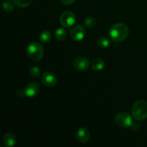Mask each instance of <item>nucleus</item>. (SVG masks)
Here are the masks:
<instances>
[{
    "label": "nucleus",
    "mask_w": 147,
    "mask_h": 147,
    "mask_svg": "<svg viewBox=\"0 0 147 147\" xmlns=\"http://www.w3.org/2000/svg\"><path fill=\"white\" fill-rule=\"evenodd\" d=\"M14 3H11L9 1H6L2 3L3 9L7 12H11L14 10Z\"/></svg>",
    "instance_id": "nucleus-19"
},
{
    "label": "nucleus",
    "mask_w": 147,
    "mask_h": 147,
    "mask_svg": "<svg viewBox=\"0 0 147 147\" xmlns=\"http://www.w3.org/2000/svg\"><path fill=\"white\" fill-rule=\"evenodd\" d=\"M55 39L58 41H63L67 37V32L63 28H58L55 30Z\"/></svg>",
    "instance_id": "nucleus-15"
},
{
    "label": "nucleus",
    "mask_w": 147,
    "mask_h": 147,
    "mask_svg": "<svg viewBox=\"0 0 147 147\" xmlns=\"http://www.w3.org/2000/svg\"><path fill=\"white\" fill-rule=\"evenodd\" d=\"M24 90H25L27 97L33 98L38 94L40 91V86L36 82H32L27 85Z\"/></svg>",
    "instance_id": "nucleus-9"
},
{
    "label": "nucleus",
    "mask_w": 147,
    "mask_h": 147,
    "mask_svg": "<svg viewBox=\"0 0 147 147\" xmlns=\"http://www.w3.org/2000/svg\"><path fill=\"white\" fill-rule=\"evenodd\" d=\"M41 80L42 84L48 88L54 87L57 82L56 76L50 72H45L43 73L41 76Z\"/></svg>",
    "instance_id": "nucleus-7"
},
{
    "label": "nucleus",
    "mask_w": 147,
    "mask_h": 147,
    "mask_svg": "<svg viewBox=\"0 0 147 147\" xmlns=\"http://www.w3.org/2000/svg\"><path fill=\"white\" fill-rule=\"evenodd\" d=\"M131 127L132 130H134V131H138L139 129V126L136 123H132V125L131 126Z\"/></svg>",
    "instance_id": "nucleus-22"
},
{
    "label": "nucleus",
    "mask_w": 147,
    "mask_h": 147,
    "mask_svg": "<svg viewBox=\"0 0 147 147\" xmlns=\"http://www.w3.org/2000/svg\"><path fill=\"white\" fill-rule=\"evenodd\" d=\"M27 54L29 58L33 61H40L42 58L44 54L42 45L37 42L30 43L27 47Z\"/></svg>",
    "instance_id": "nucleus-3"
},
{
    "label": "nucleus",
    "mask_w": 147,
    "mask_h": 147,
    "mask_svg": "<svg viewBox=\"0 0 147 147\" xmlns=\"http://www.w3.org/2000/svg\"><path fill=\"white\" fill-rule=\"evenodd\" d=\"M51 38L52 34L50 33V32L48 31V30H44L40 34V42L42 43H44V44L48 43L51 40Z\"/></svg>",
    "instance_id": "nucleus-14"
},
{
    "label": "nucleus",
    "mask_w": 147,
    "mask_h": 147,
    "mask_svg": "<svg viewBox=\"0 0 147 147\" xmlns=\"http://www.w3.org/2000/svg\"><path fill=\"white\" fill-rule=\"evenodd\" d=\"M115 122L118 126L121 128L131 127L134 123L131 116L126 112L119 113L115 118Z\"/></svg>",
    "instance_id": "nucleus-4"
},
{
    "label": "nucleus",
    "mask_w": 147,
    "mask_h": 147,
    "mask_svg": "<svg viewBox=\"0 0 147 147\" xmlns=\"http://www.w3.org/2000/svg\"><path fill=\"white\" fill-rule=\"evenodd\" d=\"M29 74L32 76V77L34 78H38L40 76V74H41V70L37 66H32V67H30L28 70Z\"/></svg>",
    "instance_id": "nucleus-17"
},
{
    "label": "nucleus",
    "mask_w": 147,
    "mask_h": 147,
    "mask_svg": "<svg viewBox=\"0 0 147 147\" xmlns=\"http://www.w3.org/2000/svg\"><path fill=\"white\" fill-rule=\"evenodd\" d=\"M3 144L5 147H13L16 144L17 139L15 136L11 133H7L3 136Z\"/></svg>",
    "instance_id": "nucleus-11"
},
{
    "label": "nucleus",
    "mask_w": 147,
    "mask_h": 147,
    "mask_svg": "<svg viewBox=\"0 0 147 147\" xmlns=\"http://www.w3.org/2000/svg\"><path fill=\"white\" fill-rule=\"evenodd\" d=\"M86 36V30L81 25H76L70 30V37L74 41H80Z\"/></svg>",
    "instance_id": "nucleus-6"
},
{
    "label": "nucleus",
    "mask_w": 147,
    "mask_h": 147,
    "mask_svg": "<svg viewBox=\"0 0 147 147\" xmlns=\"http://www.w3.org/2000/svg\"><path fill=\"white\" fill-rule=\"evenodd\" d=\"M17 96L20 98H24V97H25V96H26L25 90H24H24H22V89H20V90H17Z\"/></svg>",
    "instance_id": "nucleus-20"
},
{
    "label": "nucleus",
    "mask_w": 147,
    "mask_h": 147,
    "mask_svg": "<svg viewBox=\"0 0 147 147\" xmlns=\"http://www.w3.org/2000/svg\"><path fill=\"white\" fill-rule=\"evenodd\" d=\"M90 137V132L86 128H80L76 133V138L78 141L81 144H86L88 142Z\"/></svg>",
    "instance_id": "nucleus-10"
},
{
    "label": "nucleus",
    "mask_w": 147,
    "mask_h": 147,
    "mask_svg": "<svg viewBox=\"0 0 147 147\" xmlns=\"http://www.w3.org/2000/svg\"><path fill=\"white\" fill-rule=\"evenodd\" d=\"M73 67L78 71H86L90 67V61L86 57H78L73 62Z\"/></svg>",
    "instance_id": "nucleus-8"
},
{
    "label": "nucleus",
    "mask_w": 147,
    "mask_h": 147,
    "mask_svg": "<svg viewBox=\"0 0 147 147\" xmlns=\"http://www.w3.org/2000/svg\"><path fill=\"white\" fill-rule=\"evenodd\" d=\"M60 2L63 3L65 5H70L75 1V0H60Z\"/></svg>",
    "instance_id": "nucleus-21"
},
{
    "label": "nucleus",
    "mask_w": 147,
    "mask_h": 147,
    "mask_svg": "<svg viewBox=\"0 0 147 147\" xmlns=\"http://www.w3.org/2000/svg\"><path fill=\"white\" fill-rule=\"evenodd\" d=\"M91 67L96 71H100L105 67V63L102 59L96 58L93 60L91 63Z\"/></svg>",
    "instance_id": "nucleus-12"
},
{
    "label": "nucleus",
    "mask_w": 147,
    "mask_h": 147,
    "mask_svg": "<svg viewBox=\"0 0 147 147\" xmlns=\"http://www.w3.org/2000/svg\"><path fill=\"white\" fill-rule=\"evenodd\" d=\"M32 0H12V2L20 8H25L31 4Z\"/></svg>",
    "instance_id": "nucleus-16"
},
{
    "label": "nucleus",
    "mask_w": 147,
    "mask_h": 147,
    "mask_svg": "<svg viewBox=\"0 0 147 147\" xmlns=\"http://www.w3.org/2000/svg\"><path fill=\"white\" fill-rule=\"evenodd\" d=\"M134 119L137 121H143L147 119V102L145 100H137L131 109Z\"/></svg>",
    "instance_id": "nucleus-2"
},
{
    "label": "nucleus",
    "mask_w": 147,
    "mask_h": 147,
    "mask_svg": "<svg viewBox=\"0 0 147 147\" xmlns=\"http://www.w3.org/2000/svg\"><path fill=\"white\" fill-rule=\"evenodd\" d=\"M76 21V16L71 11H65L60 15V22L63 27L68 28L74 25Z\"/></svg>",
    "instance_id": "nucleus-5"
},
{
    "label": "nucleus",
    "mask_w": 147,
    "mask_h": 147,
    "mask_svg": "<svg viewBox=\"0 0 147 147\" xmlns=\"http://www.w3.org/2000/svg\"><path fill=\"white\" fill-rule=\"evenodd\" d=\"M96 21L95 18L93 17H88L84 21V26L88 29L93 28L96 26Z\"/></svg>",
    "instance_id": "nucleus-18"
},
{
    "label": "nucleus",
    "mask_w": 147,
    "mask_h": 147,
    "mask_svg": "<svg viewBox=\"0 0 147 147\" xmlns=\"http://www.w3.org/2000/svg\"><path fill=\"white\" fill-rule=\"evenodd\" d=\"M97 45L101 49L108 48L111 45V42L107 37H100L96 41Z\"/></svg>",
    "instance_id": "nucleus-13"
},
{
    "label": "nucleus",
    "mask_w": 147,
    "mask_h": 147,
    "mask_svg": "<svg viewBox=\"0 0 147 147\" xmlns=\"http://www.w3.org/2000/svg\"><path fill=\"white\" fill-rule=\"evenodd\" d=\"M129 34V30L127 25L123 23H116L113 24L109 30V37L112 41L120 42L127 38Z\"/></svg>",
    "instance_id": "nucleus-1"
}]
</instances>
